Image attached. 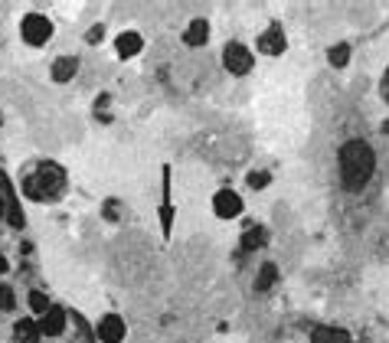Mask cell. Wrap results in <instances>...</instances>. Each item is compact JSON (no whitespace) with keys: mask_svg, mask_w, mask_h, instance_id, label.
<instances>
[{"mask_svg":"<svg viewBox=\"0 0 389 343\" xmlns=\"http://www.w3.org/2000/svg\"><path fill=\"white\" fill-rule=\"evenodd\" d=\"M340 183L344 190L350 193H360L366 183L373 180V170H376V154H373V147L366 144L363 137H354L347 144L340 147Z\"/></svg>","mask_w":389,"mask_h":343,"instance_id":"6da1fadb","label":"cell"},{"mask_svg":"<svg viewBox=\"0 0 389 343\" xmlns=\"http://www.w3.org/2000/svg\"><path fill=\"white\" fill-rule=\"evenodd\" d=\"M23 197L36 199V203H50V199L62 197V190H66V173L56 167V163H36L33 170L23 177Z\"/></svg>","mask_w":389,"mask_h":343,"instance_id":"7a4b0ae2","label":"cell"},{"mask_svg":"<svg viewBox=\"0 0 389 343\" xmlns=\"http://www.w3.org/2000/svg\"><path fill=\"white\" fill-rule=\"evenodd\" d=\"M20 36H23L30 46H43L52 36L50 17H43V13H26L23 23H20Z\"/></svg>","mask_w":389,"mask_h":343,"instance_id":"3957f363","label":"cell"},{"mask_svg":"<svg viewBox=\"0 0 389 343\" xmlns=\"http://www.w3.org/2000/svg\"><path fill=\"white\" fill-rule=\"evenodd\" d=\"M252 62H255V56L242 43H229L226 50H222V66H226V72H232V76L252 72Z\"/></svg>","mask_w":389,"mask_h":343,"instance_id":"277c9868","label":"cell"},{"mask_svg":"<svg viewBox=\"0 0 389 343\" xmlns=\"http://www.w3.org/2000/svg\"><path fill=\"white\" fill-rule=\"evenodd\" d=\"M213 213L220 216V219H236V216H242V197H239L236 190H220L213 197Z\"/></svg>","mask_w":389,"mask_h":343,"instance_id":"5b68a950","label":"cell"},{"mask_svg":"<svg viewBox=\"0 0 389 343\" xmlns=\"http://www.w3.org/2000/svg\"><path fill=\"white\" fill-rule=\"evenodd\" d=\"M259 52H265V56H281L285 52V30H281L278 20H271L269 30L259 36Z\"/></svg>","mask_w":389,"mask_h":343,"instance_id":"8992f818","label":"cell"},{"mask_svg":"<svg viewBox=\"0 0 389 343\" xmlns=\"http://www.w3.org/2000/svg\"><path fill=\"white\" fill-rule=\"evenodd\" d=\"M95 337L102 343H121V337H125V320H121L118 314H105V318L98 320V327H95Z\"/></svg>","mask_w":389,"mask_h":343,"instance_id":"52a82bcc","label":"cell"},{"mask_svg":"<svg viewBox=\"0 0 389 343\" xmlns=\"http://www.w3.org/2000/svg\"><path fill=\"white\" fill-rule=\"evenodd\" d=\"M62 330H66V310L52 308L50 314H43V320H40V334L43 337H60Z\"/></svg>","mask_w":389,"mask_h":343,"instance_id":"ba28073f","label":"cell"},{"mask_svg":"<svg viewBox=\"0 0 389 343\" xmlns=\"http://www.w3.org/2000/svg\"><path fill=\"white\" fill-rule=\"evenodd\" d=\"M206 40H210V23H206L203 17H196L193 23L186 26V33H184V43L186 46H206Z\"/></svg>","mask_w":389,"mask_h":343,"instance_id":"9c48e42d","label":"cell"},{"mask_svg":"<svg viewBox=\"0 0 389 343\" xmlns=\"http://www.w3.org/2000/svg\"><path fill=\"white\" fill-rule=\"evenodd\" d=\"M161 226H164V236H170V229H174V203H170V167H164V203H161Z\"/></svg>","mask_w":389,"mask_h":343,"instance_id":"30bf717a","label":"cell"},{"mask_svg":"<svg viewBox=\"0 0 389 343\" xmlns=\"http://www.w3.org/2000/svg\"><path fill=\"white\" fill-rule=\"evenodd\" d=\"M311 343H350V334L344 327H314Z\"/></svg>","mask_w":389,"mask_h":343,"instance_id":"8fae6325","label":"cell"},{"mask_svg":"<svg viewBox=\"0 0 389 343\" xmlns=\"http://www.w3.org/2000/svg\"><path fill=\"white\" fill-rule=\"evenodd\" d=\"M265 242H269V232H265L262 226H249V229L242 232V239H239V249H242V252H255V249H262Z\"/></svg>","mask_w":389,"mask_h":343,"instance_id":"7c38bea8","label":"cell"},{"mask_svg":"<svg viewBox=\"0 0 389 343\" xmlns=\"http://www.w3.org/2000/svg\"><path fill=\"white\" fill-rule=\"evenodd\" d=\"M76 72H79V59H76V56H62V59L52 62V79H56V82H69Z\"/></svg>","mask_w":389,"mask_h":343,"instance_id":"4fadbf2b","label":"cell"},{"mask_svg":"<svg viewBox=\"0 0 389 343\" xmlns=\"http://www.w3.org/2000/svg\"><path fill=\"white\" fill-rule=\"evenodd\" d=\"M115 46H118V56L121 59H128V56H137L144 46V40L137 33H121L118 40H115Z\"/></svg>","mask_w":389,"mask_h":343,"instance_id":"5bb4252c","label":"cell"},{"mask_svg":"<svg viewBox=\"0 0 389 343\" xmlns=\"http://www.w3.org/2000/svg\"><path fill=\"white\" fill-rule=\"evenodd\" d=\"M327 62H330V66H337V69H344L350 62V46L347 43L330 46V50H327Z\"/></svg>","mask_w":389,"mask_h":343,"instance_id":"9a60e30c","label":"cell"},{"mask_svg":"<svg viewBox=\"0 0 389 343\" xmlns=\"http://www.w3.org/2000/svg\"><path fill=\"white\" fill-rule=\"evenodd\" d=\"M13 334H17V340H23V343H36V337H40V327H36L33 320H17Z\"/></svg>","mask_w":389,"mask_h":343,"instance_id":"2e32d148","label":"cell"},{"mask_svg":"<svg viewBox=\"0 0 389 343\" xmlns=\"http://www.w3.org/2000/svg\"><path fill=\"white\" fill-rule=\"evenodd\" d=\"M275 278H278V268L271 265H262V272H259V281H255V291H269L271 284H275Z\"/></svg>","mask_w":389,"mask_h":343,"instance_id":"e0dca14e","label":"cell"},{"mask_svg":"<svg viewBox=\"0 0 389 343\" xmlns=\"http://www.w3.org/2000/svg\"><path fill=\"white\" fill-rule=\"evenodd\" d=\"M30 308L43 318V314H50V310H52V304H50V298H46L43 291H33V294H30Z\"/></svg>","mask_w":389,"mask_h":343,"instance_id":"ac0fdd59","label":"cell"},{"mask_svg":"<svg viewBox=\"0 0 389 343\" xmlns=\"http://www.w3.org/2000/svg\"><path fill=\"white\" fill-rule=\"evenodd\" d=\"M269 180H271V173H269V170H252V173H249V187H252V190L269 187Z\"/></svg>","mask_w":389,"mask_h":343,"instance_id":"d6986e66","label":"cell"},{"mask_svg":"<svg viewBox=\"0 0 389 343\" xmlns=\"http://www.w3.org/2000/svg\"><path fill=\"white\" fill-rule=\"evenodd\" d=\"M13 304H17V301H13V291H10L7 284H0V310H13Z\"/></svg>","mask_w":389,"mask_h":343,"instance_id":"ffe728a7","label":"cell"},{"mask_svg":"<svg viewBox=\"0 0 389 343\" xmlns=\"http://www.w3.org/2000/svg\"><path fill=\"white\" fill-rule=\"evenodd\" d=\"M7 193H10V183L0 177V216L7 213Z\"/></svg>","mask_w":389,"mask_h":343,"instance_id":"44dd1931","label":"cell"},{"mask_svg":"<svg viewBox=\"0 0 389 343\" xmlns=\"http://www.w3.org/2000/svg\"><path fill=\"white\" fill-rule=\"evenodd\" d=\"M102 36H105V26H92V30H89V43H98Z\"/></svg>","mask_w":389,"mask_h":343,"instance_id":"7402d4cb","label":"cell"},{"mask_svg":"<svg viewBox=\"0 0 389 343\" xmlns=\"http://www.w3.org/2000/svg\"><path fill=\"white\" fill-rule=\"evenodd\" d=\"M383 98L389 102V72H386V79H383Z\"/></svg>","mask_w":389,"mask_h":343,"instance_id":"603a6c76","label":"cell"},{"mask_svg":"<svg viewBox=\"0 0 389 343\" xmlns=\"http://www.w3.org/2000/svg\"><path fill=\"white\" fill-rule=\"evenodd\" d=\"M4 272H7V258L0 255V274H4Z\"/></svg>","mask_w":389,"mask_h":343,"instance_id":"cb8c5ba5","label":"cell"},{"mask_svg":"<svg viewBox=\"0 0 389 343\" xmlns=\"http://www.w3.org/2000/svg\"><path fill=\"white\" fill-rule=\"evenodd\" d=\"M383 134H389V121H386V124H383Z\"/></svg>","mask_w":389,"mask_h":343,"instance_id":"d4e9b609","label":"cell"}]
</instances>
